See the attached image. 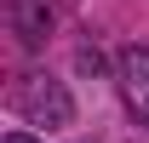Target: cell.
Listing matches in <instances>:
<instances>
[{
    "label": "cell",
    "mask_w": 149,
    "mask_h": 143,
    "mask_svg": "<svg viewBox=\"0 0 149 143\" xmlns=\"http://www.w3.org/2000/svg\"><path fill=\"white\" fill-rule=\"evenodd\" d=\"M0 143H40V137H35V132H23V126H17V132H6V137H0Z\"/></svg>",
    "instance_id": "obj_4"
},
{
    "label": "cell",
    "mask_w": 149,
    "mask_h": 143,
    "mask_svg": "<svg viewBox=\"0 0 149 143\" xmlns=\"http://www.w3.org/2000/svg\"><path fill=\"white\" fill-rule=\"evenodd\" d=\"M12 109H17L29 126H46V132H63V126L74 120V97L69 86L57 80V74H23L17 86H12Z\"/></svg>",
    "instance_id": "obj_1"
},
{
    "label": "cell",
    "mask_w": 149,
    "mask_h": 143,
    "mask_svg": "<svg viewBox=\"0 0 149 143\" xmlns=\"http://www.w3.org/2000/svg\"><path fill=\"white\" fill-rule=\"evenodd\" d=\"M12 29H17L23 46H40L46 40V12H35V0H12Z\"/></svg>",
    "instance_id": "obj_3"
},
{
    "label": "cell",
    "mask_w": 149,
    "mask_h": 143,
    "mask_svg": "<svg viewBox=\"0 0 149 143\" xmlns=\"http://www.w3.org/2000/svg\"><path fill=\"white\" fill-rule=\"evenodd\" d=\"M115 92H120V109L143 126L149 120V46H120L115 52Z\"/></svg>",
    "instance_id": "obj_2"
}]
</instances>
